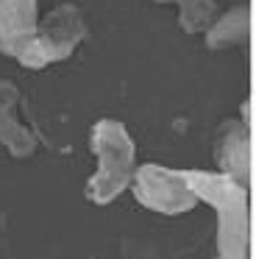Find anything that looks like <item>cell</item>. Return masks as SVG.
<instances>
[{
    "mask_svg": "<svg viewBox=\"0 0 256 259\" xmlns=\"http://www.w3.org/2000/svg\"><path fill=\"white\" fill-rule=\"evenodd\" d=\"M198 203L215 209L217 259H250V190L217 170H184Z\"/></svg>",
    "mask_w": 256,
    "mask_h": 259,
    "instance_id": "obj_1",
    "label": "cell"
},
{
    "mask_svg": "<svg viewBox=\"0 0 256 259\" xmlns=\"http://www.w3.org/2000/svg\"><path fill=\"white\" fill-rule=\"evenodd\" d=\"M89 151L98 167L87 181V201L95 206H109L131 187L137 170V142L122 120L100 117L89 131Z\"/></svg>",
    "mask_w": 256,
    "mask_h": 259,
    "instance_id": "obj_2",
    "label": "cell"
},
{
    "mask_svg": "<svg viewBox=\"0 0 256 259\" xmlns=\"http://www.w3.org/2000/svg\"><path fill=\"white\" fill-rule=\"evenodd\" d=\"M87 34L89 28L83 12L72 3H61V6L50 9L45 17H39L36 34H33L28 51L20 56V64L25 70H45L50 64L67 62L78 51V45L87 39Z\"/></svg>",
    "mask_w": 256,
    "mask_h": 259,
    "instance_id": "obj_3",
    "label": "cell"
},
{
    "mask_svg": "<svg viewBox=\"0 0 256 259\" xmlns=\"http://www.w3.org/2000/svg\"><path fill=\"white\" fill-rule=\"evenodd\" d=\"M128 190L134 192L137 203H142L145 209L156 214H164V218H178V214H187L198 206V198L189 190L184 170H173L156 162L139 164L134 170Z\"/></svg>",
    "mask_w": 256,
    "mask_h": 259,
    "instance_id": "obj_4",
    "label": "cell"
},
{
    "mask_svg": "<svg viewBox=\"0 0 256 259\" xmlns=\"http://www.w3.org/2000/svg\"><path fill=\"white\" fill-rule=\"evenodd\" d=\"M217 173L250 190V125L239 117L223 120L215 137Z\"/></svg>",
    "mask_w": 256,
    "mask_h": 259,
    "instance_id": "obj_5",
    "label": "cell"
},
{
    "mask_svg": "<svg viewBox=\"0 0 256 259\" xmlns=\"http://www.w3.org/2000/svg\"><path fill=\"white\" fill-rule=\"evenodd\" d=\"M39 25V0H0V53L17 59L28 51Z\"/></svg>",
    "mask_w": 256,
    "mask_h": 259,
    "instance_id": "obj_6",
    "label": "cell"
},
{
    "mask_svg": "<svg viewBox=\"0 0 256 259\" xmlns=\"http://www.w3.org/2000/svg\"><path fill=\"white\" fill-rule=\"evenodd\" d=\"M20 103H22L20 87L14 81L0 78V148L14 159H31L39 148V140L17 117Z\"/></svg>",
    "mask_w": 256,
    "mask_h": 259,
    "instance_id": "obj_7",
    "label": "cell"
},
{
    "mask_svg": "<svg viewBox=\"0 0 256 259\" xmlns=\"http://www.w3.org/2000/svg\"><path fill=\"white\" fill-rule=\"evenodd\" d=\"M203 42L209 51H228V48H248L250 45V9L234 6L203 31Z\"/></svg>",
    "mask_w": 256,
    "mask_h": 259,
    "instance_id": "obj_8",
    "label": "cell"
},
{
    "mask_svg": "<svg viewBox=\"0 0 256 259\" xmlns=\"http://www.w3.org/2000/svg\"><path fill=\"white\" fill-rule=\"evenodd\" d=\"M153 3H173V6H178V25L189 36L203 34L217 20V14H220L217 0H153Z\"/></svg>",
    "mask_w": 256,
    "mask_h": 259,
    "instance_id": "obj_9",
    "label": "cell"
}]
</instances>
